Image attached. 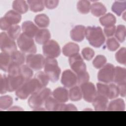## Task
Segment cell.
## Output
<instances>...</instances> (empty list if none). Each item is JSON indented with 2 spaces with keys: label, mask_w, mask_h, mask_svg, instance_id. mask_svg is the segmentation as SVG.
I'll return each instance as SVG.
<instances>
[{
  "label": "cell",
  "mask_w": 126,
  "mask_h": 126,
  "mask_svg": "<svg viewBox=\"0 0 126 126\" xmlns=\"http://www.w3.org/2000/svg\"><path fill=\"white\" fill-rule=\"evenodd\" d=\"M11 62L20 66L22 65L26 62V57L24 54L20 51L16 50L10 54Z\"/></svg>",
  "instance_id": "484cf974"
},
{
  "label": "cell",
  "mask_w": 126,
  "mask_h": 126,
  "mask_svg": "<svg viewBox=\"0 0 126 126\" xmlns=\"http://www.w3.org/2000/svg\"><path fill=\"white\" fill-rule=\"evenodd\" d=\"M85 36L90 45L96 48L101 46L105 40L102 30L99 27H88L86 28Z\"/></svg>",
  "instance_id": "3957f363"
},
{
  "label": "cell",
  "mask_w": 126,
  "mask_h": 126,
  "mask_svg": "<svg viewBox=\"0 0 126 126\" xmlns=\"http://www.w3.org/2000/svg\"><path fill=\"white\" fill-rule=\"evenodd\" d=\"M79 49V46L78 44L73 42H69L63 46V53L65 56L70 57L78 54Z\"/></svg>",
  "instance_id": "44dd1931"
},
{
  "label": "cell",
  "mask_w": 126,
  "mask_h": 126,
  "mask_svg": "<svg viewBox=\"0 0 126 126\" xmlns=\"http://www.w3.org/2000/svg\"><path fill=\"white\" fill-rule=\"evenodd\" d=\"M115 67L111 63L104 65L97 74V79L100 82L109 83L113 81Z\"/></svg>",
  "instance_id": "52a82bcc"
},
{
  "label": "cell",
  "mask_w": 126,
  "mask_h": 126,
  "mask_svg": "<svg viewBox=\"0 0 126 126\" xmlns=\"http://www.w3.org/2000/svg\"><path fill=\"white\" fill-rule=\"evenodd\" d=\"M115 36L117 40L120 42L125 41L126 34V27L124 25H119L117 26L115 32Z\"/></svg>",
  "instance_id": "8d00e7d4"
},
{
  "label": "cell",
  "mask_w": 126,
  "mask_h": 126,
  "mask_svg": "<svg viewBox=\"0 0 126 126\" xmlns=\"http://www.w3.org/2000/svg\"><path fill=\"white\" fill-rule=\"evenodd\" d=\"M3 18L7 23L12 26L18 24L21 21L22 17L19 13L14 10H11L6 12Z\"/></svg>",
  "instance_id": "d6986e66"
},
{
  "label": "cell",
  "mask_w": 126,
  "mask_h": 126,
  "mask_svg": "<svg viewBox=\"0 0 126 126\" xmlns=\"http://www.w3.org/2000/svg\"><path fill=\"white\" fill-rule=\"evenodd\" d=\"M11 26L7 23L3 17L0 19V28L3 31H7Z\"/></svg>",
  "instance_id": "f907efd6"
},
{
  "label": "cell",
  "mask_w": 126,
  "mask_h": 126,
  "mask_svg": "<svg viewBox=\"0 0 126 126\" xmlns=\"http://www.w3.org/2000/svg\"><path fill=\"white\" fill-rule=\"evenodd\" d=\"M92 102L96 111H105L107 109L108 99L104 96L97 94Z\"/></svg>",
  "instance_id": "9a60e30c"
},
{
  "label": "cell",
  "mask_w": 126,
  "mask_h": 126,
  "mask_svg": "<svg viewBox=\"0 0 126 126\" xmlns=\"http://www.w3.org/2000/svg\"><path fill=\"white\" fill-rule=\"evenodd\" d=\"M20 66H21L11 62L7 70L8 75L16 76L20 75Z\"/></svg>",
  "instance_id": "ee69618b"
},
{
  "label": "cell",
  "mask_w": 126,
  "mask_h": 126,
  "mask_svg": "<svg viewBox=\"0 0 126 126\" xmlns=\"http://www.w3.org/2000/svg\"><path fill=\"white\" fill-rule=\"evenodd\" d=\"M51 90L45 88L40 90L38 93L32 94L28 100L29 106L33 110L41 107L45 100L51 95Z\"/></svg>",
  "instance_id": "5b68a950"
},
{
  "label": "cell",
  "mask_w": 126,
  "mask_h": 126,
  "mask_svg": "<svg viewBox=\"0 0 126 126\" xmlns=\"http://www.w3.org/2000/svg\"><path fill=\"white\" fill-rule=\"evenodd\" d=\"M91 11L93 15L96 17L103 16L107 11L106 7L100 2H94L91 6Z\"/></svg>",
  "instance_id": "7402d4cb"
},
{
  "label": "cell",
  "mask_w": 126,
  "mask_h": 126,
  "mask_svg": "<svg viewBox=\"0 0 126 126\" xmlns=\"http://www.w3.org/2000/svg\"><path fill=\"white\" fill-rule=\"evenodd\" d=\"M125 104L123 99L118 98L112 101L107 106L108 111H124Z\"/></svg>",
  "instance_id": "d4e9b609"
},
{
  "label": "cell",
  "mask_w": 126,
  "mask_h": 126,
  "mask_svg": "<svg viewBox=\"0 0 126 126\" xmlns=\"http://www.w3.org/2000/svg\"><path fill=\"white\" fill-rule=\"evenodd\" d=\"M52 95L54 98L61 103L67 101L69 98L68 91L63 87H58L55 89L52 93Z\"/></svg>",
  "instance_id": "ac0fdd59"
},
{
  "label": "cell",
  "mask_w": 126,
  "mask_h": 126,
  "mask_svg": "<svg viewBox=\"0 0 126 126\" xmlns=\"http://www.w3.org/2000/svg\"><path fill=\"white\" fill-rule=\"evenodd\" d=\"M80 89L84 100L88 102H92L97 95V92L94 84L86 82L80 85Z\"/></svg>",
  "instance_id": "8fae6325"
},
{
  "label": "cell",
  "mask_w": 126,
  "mask_h": 126,
  "mask_svg": "<svg viewBox=\"0 0 126 126\" xmlns=\"http://www.w3.org/2000/svg\"><path fill=\"white\" fill-rule=\"evenodd\" d=\"M91 4L89 1L82 0L78 2L77 8L78 11L82 14H87L91 9Z\"/></svg>",
  "instance_id": "d6a6232c"
},
{
  "label": "cell",
  "mask_w": 126,
  "mask_h": 126,
  "mask_svg": "<svg viewBox=\"0 0 126 126\" xmlns=\"http://www.w3.org/2000/svg\"><path fill=\"white\" fill-rule=\"evenodd\" d=\"M113 81L118 86L126 84V69L120 66L115 67Z\"/></svg>",
  "instance_id": "e0dca14e"
},
{
  "label": "cell",
  "mask_w": 126,
  "mask_h": 126,
  "mask_svg": "<svg viewBox=\"0 0 126 126\" xmlns=\"http://www.w3.org/2000/svg\"><path fill=\"white\" fill-rule=\"evenodd\" d=\"M9 111H23V109L17 106H14L9 109Z\"/></svg>",
  "instance_id": "f5cc1de1"
},
{
  "label": "cell",
  "mask_w": 126,
  "mask_h": 126,
  "mask_svg": "<svg viewBox=\"0 0 126 126\" xmlns=\"http://www.w3.org/2000/svg\"><path fill=\"white\" fill-rule=\"evenodd\" d=\"M34 78L38 80L42 88L45 87L48 84L49 79L45 72L42 71H39L37 72L34 76Z\"/></svg>",
  "instance_id": "74e56055"
},
{
  "label": "cell",
  "mask_w": 126,
  "mask_h": 126,
  "mask_svg": "<svg viewBox=\"0 0 126 126\" xmlns=\"http://www.w3.org/2000/svg\"><path fill=\"white\" fill-rule=\"evenodd\" d=\"M97 94L104 96L108 98L109 93V87L108 85L98 83L96 84Z\"/></svg>",
  "instance_id": "b9f144b4"
},
{
  "label": "cell",
  "mask_w": 126,
  "mask_h": 126,
  "mask_svg": "<svg viewBox=\"0 0 126 126\" xmlns=\"http://www.w3.org/2000/svg\"><path fill=\"white\" fill-rule=\"evenodd\" d=\"M43 2L46 7L49 9H52L58 6L59 1L58 0H44Z\"/></svg>",
  "instance_id": "c3c4849f"
},
{
  "label": "cell",
  "mask_w": 126,
  "mask_h": 126,
  "mask_svg": "<svg viewBox=\"0 0 126 126\" xmlns=\"http://www.w3.org/2000/svg\"><path fill=\"white\" fill-rule=\"evenodd\" d=\"M8 92L7 79L5 75L0 74V93L1 94H5Z\"/></svg>",
  "instance_id": "f6af8a7d"
},
{
  "label": "cell",
  "mask_w": 126,
  "mask_h": 126,
  "mask_svg": "<svg viewBox=\"0 0 126 126\" xmlns=\"http://www.w3.org/2000/svg\"><path fill=\"white\" fill-rule=\"evenodd\" d=\"M126 1H115L112 6V10L118 16H121L126 10Z\"/></svg>",
  "instance_id": "4dcf8cb0"
},
{
  "label": "cell",
  "mask_w": 126,
  "mask_h": 126,
  "mask_svg": "<svg viewBox=\"0 0 126 126\" xmlns=\"http://www.w3.org/2000/svg\"><path fill=\"white\" fill-rule=\"evenodd\" d=\"M116 29V28L115 25L105 27L104 29V33L107 37L112 36L115 33Z\"/></svg>",
  "instance_id": "681fc988"
},
{
  "label": "cell",
  "mask_w": 126,
  "mask_h": 126,
  "mask_svg": "<svg viewBox=\"0 0 126 126\" xmlns=\"http://www.w3.org/2000/svg\"><path fill=\"white\" fill-rule=\"evenodd\" d=\"M69 63L72 70L76 74L78 83L81 85L88 82L90 76L87 72L86 65L79 54L69 57Z\"/></svg>",
  "instance_id": "6da1fadb"
},
{
  "label": "cell",
  "mask_w": 126,
  "mask_h": 126,
  "mask_svg": "<svg viewBox=\"0 0 126 126\" xmlns=\"http://www.w3.org/2000/svg\"><path fill=\"white\" fill-rule=\"evenodd\" d=\"M106 45L108 49L110 51L116 50L120 46L119 43L114 37L108 38L106 41Z\"/></svg>",
  "instance_id": "7bdbcfd3"
},
{
  "label": "cell",
  "mask_w": 126,
  "mask_h": 126,
  "mask_svg": "<svg viewBox=\"0 0 126 126\" xmlns=\"http://www.w3.org/2000/svg\"><path fill=\"white\" fill-rule=\"evenodd\" d=\"M119 88V92H120V94L122 97H125L126 96V84H123L121 85L118 86Z\"/></svg>",
  "instance_id": "816d5d0a"
},
{
  "label": "cell",
  "mask_w": 126,
  "mask_h": 126,
  "mask_svg": "<svg viewBox=\"0 0 126 126\" xmlns=\"http://www.w3.org/2000/svg\"><path fill=\"white\" fill-rule=\"evenodd\" d=\"M51 37L49 31L46 29L39 30L35 35V40L39 44L44 45L47 43Z\"/></svg>",
  "instance_id": "ffe728a7"
},
{
  "label": "cell",
  "mask_w": 126,
  "mask_h": 126,
  "mask_svg": "<svg viewBox=\"0 0 126 126\" xmlns=\"http://www.w3.org/2000/svg\"><path fill=\"white\" fill-rule=\"evenodd\" d=\"M61 102L51 96L49 97L45 101V106L48 111H58Z\"/></svg>",
  "instance_id": "1f68e13d"
},
{
  "label": "cell",
  "mask_w": 126,
  "mask_h": 126,
  "mask_svg": "<svg viewBox=\"0 0 126 126\" xmlns=\"http://www.w3.org/2000/svg\"><path fill=\"white\" fill-rule=\"evenodd\" d=\"M86 28L82 25H77L74 27L70 31L71 39L77 42H81L84 40L85 36Z\"/></svg>",
  "instance_id": "5bb4252c"
},
{
  "label": "cell",
  "mask_w": 126,
  "mask_h": 126,
  "mask_svg": "<svg viewBox=\"0 0 126 126\" xmlns=\"http://www.w3.org/2000/svg\"><path fill=\"white\" fill-rule=\"evenodd\" d=\"M0 48L2 52L11 54L17 50V46L14 40L6 33L2 32L0 34Z\"/></svg>",
  "instance_id": "9c48e42d"
},
{
  "label": "cell",
  "mask_w": 126,
  "mask_h": 126,
  "mask_svg": "<svg viewBox=\"0 0 126 126\" xmlns=\"http://www.w3.org/2000/svg\"><path fill=\"white\" fill-rule=\"evenodd\" d=\"M13 104V98L9 95H3L0 97V108L7 109Z\"/></svg>",
  "instance_id": "e575fe53"
},
{
  "label": "cell",
  "mask_w": 126,
  "mask_h": 126,
  "mask_svg": "<svg viewBox=\"0 0 126 126\" xmlns=\"http://www.w3.org/2000/svg\"><path fill=\"white\" fill-rule=\"evenodd\" d=\"M126 49L125 47L121 48L116 54L115 58L117 61L124 65L126 63Z\"/></svg>",
  "instance_id": "60d3db41"
},
{
  "label": "cell",
  "mask_w": 126,
  "mask_h": 126,
  "mask_svg": "<svg viewBox=\"0 0 126 126\" xmlns=\"http://www.w3.org/2000/svg\"><path fill=\"white\" fill-rule=\"evenodd\" d=\"M69 98L72 101H78L82 98V94L80 88L77 86H74L71 88L69 92Z\"/></svg>",
  "instance_id": "f546056e"
},
{
  "label": "cell",
  "mask_w": 126,
  "mask_h": 126,
  "mask_svg": "<svg viewBox=\"0 0 126 126\" xmlns=\"http://www.w3.org/2000/svg\"><path fill=\"white\" fill-rule=\"evenodd\" d=\"M12 7L14 10L21 14H24L28 11L29 5L25 0H16L13 2Z\"/></svg>",
  "instance_id": "cb8c5ba5"
},
{
  "label": "cell",
  "mask_w": 126,
  "mask_h": 126,
  "mask_svg": "<svg viewBox=\"0 0 126 126\" xmlns=\"http://www.w3.org/2000/svg\"><path fill=\"white\" fill-rule=\"evenodd\" d=\"M45 59L40 54H29L26 57V63L33 70H39L44 66Z\"/></svg>",
  "instance_id": "30bf717a"
},
{
  "label": "cell",
  "mask_w": 126,
  "mask_h": 126,
  "mask_svg": "<svg viewBox=\"0 0 126 126\" xmlns=\"http://www.w3.org/2000/svg\"><path fill=\"white\" fill-rule=\"evenodd\" d=\"M75 106L72 104H65L63 103H60L58 111H77Z\"/></svg>",
  "instance_id": "7dc6e473"
},
{
  "label": "cell",
  "mask_w": 126,
  "mask_h": 126,
  "mask_svg": "<svg viewBox=\"0 0 126 126\" xmlns=\"http://www.w3.org/2000/svg\"><path fill=\"white\" fill-rule=\"evenodd\" d=\"M39 82L35 78L30 79L24 83L16 91L15 95L21 99H25L30 94L38 93L42 89Z\"/></svg>",
  "instance_id": "7a4b0ae2"
},
{
  "label": "cell",
  "mask_w": 126,
  "mask_h": 126,
  "mask_svg": "<svg viewBox=\"0 0 126 126\" xmlns=\"http://www.w3.org/2000/svg\"><path fill=\"white\" fill-rule=\"evenodd\" d=\"M8 92H13L18 90L25 82L23 77L20 74L16 76H7Z\"/></svg>",
  "instance_id": "4fadbf2b"
},
{
  "label": "cell",
  "mask_w": 126,
  "mask_h": 126,
  "mask_svg": "<svg viewBox=\"0 0 126 126\" xmlns=\"http://www.w3.org/2000/svg\"><path fill=\"white\" fill-rule=\"evenodd\" d=\"M22 30L23 33L32 38L35 36L39 30L37 27L30 21H26L23 23Z\"/></svg>",
  "instance_id": "2e32d148"
},
{
  "label": "cell",
  "mask_w": 126,
  "mask_h": 126,
  "mask_svg": "<svg viewBox=\"0 0 126 126\" xmlns=\"http://www.w3.org/2000/svg\"><path fill=\"white\" fill-rule=\"evenodd\" d=\"M109 87V93L108 98L113 99L117 97L120 94L119 88L118 85L111 83L108 85Z\"/></svg>",
  "instance_id": "f35d334b"
},
{
  "label": "cell",
  "mask_w": 126,
  "mask_h": 126,
  "mask_svg": "<svg viewBox=\"0 0 126 126\" xmlns=\"http://www.w3.org/2000/svg\"><path fill=\"white\" fill-rule=\"evenodd\" d=\"M30 10L34 12L41 11L44 9V2L41 0H29L27 1Z\"/></svg>",
  "instance_id": "4316f807"
},
{
  "label": "cell",
  "mask_w": 126,
  "mask_h": 126,
  "mask_svg": "<svg viewBox=\"0 0 126 126\" xmlns=\"http://www.w3.org/2000/svg\"><path fill=\"white\" fill-rule=\"evenodd\" d=\"M44 55L48 58L55 59L61 53L60 47L58 43L54 40H49L42 47Z\"/></svg>",
  "instance_id": "ba28073f"
},
{
  "label": "cell",
  "mask_w": 126,
  "mask_h": 126,
  "mask_svg": "<svg viewBox=\"0 0 126 126\" xmlns=\"http://www.w3.org/2000/svg\"><path fill=\"white\" fill-rule=\"evenodd\" d=\"M20 74L23 77L25 81H26L31 79L33 75V71L27 64H23L20 66Z\"/></svg>",
  "instance_id": "d590c367"
},
{
  "label": "cell",
  "mask_w": 126,
  "mask_h": 126,
  "mask_svg": "<svg viewBox=\"0 0 126 126\" xmlns=\"http://www.w3.org/2000/svg\"><path fill=\"white\" fill-rule=\"evenodd\" d=\"M107 61L106 58L103 55H97L93 60V64L94 66L97 68H100L102 67L106 63Z\"/></svg>",
  "instance_id": "ab89813d"
},
{
  "label": "cell",
  "mask_w": 126,
  "mask_h": 126,
  "mask_svg": "<svg viewBox=\"0 0 126 126\" xmlns=\"http://www.w3.org/2000/svg\"><path fill=\"white\" fill-rule=\"evenodd\" d=\"M34 22L40 28H46L50 23L49 17L44 14H40L36 15L34 18Z\"/></svg>",
  "instance_id": "f1b7e54d"
},
{
  "label": "cell",
  "mask_w": 126,
  "mask_h": 126,
  "mask_svg": "<svg viewBox=\"0 0 126 126\" xmlns=\"http://www.w3.org/2000/svg\"><path fill=\"white\" fill-rule=\"evenodd\" d=\"M11 63L10 54L1 52L0 54V69L6 72Z\"/></svg>",
  "instance_id": "603a6c76"
},
{
  "label": "cell",
  "mask_w": 126,
  "mask_h": 126,
  "mask_svg": "<svg viewBox=\"0 0 126 126\" xmlns=\"http://www.w3.org/2000/svg\"><path fill=\"white\" fill-rule=\"evenodd\" d=\"M44 72L52 82H57L60 77L61 69L55 59L46 58L44 63Z\"/></svg>",
  "instance_id": "277c9868"
},
{
  "label": "cell",
  "mask_w": 126,
  "mask_h": 126,
  "mask_svg": "<svg viewBox=\"0 0 126 126\" xmlns=\"http://www.w3.org/2000/svg\"><path fill=\"white\" fill-rule=\"evenodd\" d=\"M7 31L8 35L14 40L18 39L21 34V28L19 25H16L12 26Z\"/></svg>",
  "instance_id": "836d02e7"
},
{
  "label": "cell",
  "mask_w": 126,
  "mask_h": 126,
  "mask_svg": "<svg viewBox=\"0 0 126 126\" xmlns=\"http://www.w3.org/2000/svg\"><path fill=\"white\" fill-rule=\"evenodd\" d=\"M99 22L103 26L108 27L114 25L116 22V19L112 14L108 13L101 17Z\"/></svg>",
  "instance_id": "83f0119b"
},
{
  "label": "cell",
  "mask_w": 126,
  "mask_h": 126,
  "mask_svg": "<svg viewBox=\"0 0 126 126\" xmlns=\"http://www.w3.org/2000/svg\"><path fill=\"white\" fill-rule=\"evenodd\" d=\"M82 54L84 59L90 61L94 55V51L91 48L85 47L82 51Z\"/></svg>",
  "instance_id": "bcb514c9"
},
{
  "label": "cell",
  "mask_w": 126,
  "mask_h": 126,
  "mask_svg": "<svg viewBox=\"0 0 126 126\" xmlns=\"http://www.w3.org/2000/svg\"><path fill=\"white\" fill-rule=\"evenodd\" d=\"M61 83L65 87L71 88L77 83V76L70 70H65L62 74Z\"/></svg>",
  "instance_id": "7c38bea8"
},
{
  "label": "cell",
  "mask_w": 126,
  "mask_h": 126,
  "mask_svg": "<svg viewBox=\"0 0 126 126\" xmlns=\"http://www.w3.org/2000/svg\"><path fill=\"white\" fill-rule=\"evenodd\" d=\"M17 44L23 53L33 54L36 52V47L32 38L28 36L23 33L18 38Z\"/></svg>",
  "instance_id": "8992f818"
}]
</instances>
